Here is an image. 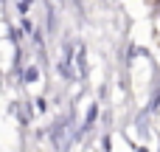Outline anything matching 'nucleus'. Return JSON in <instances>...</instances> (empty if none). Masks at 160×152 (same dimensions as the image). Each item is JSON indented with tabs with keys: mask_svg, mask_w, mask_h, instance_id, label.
<instances>
[]
</instances>
